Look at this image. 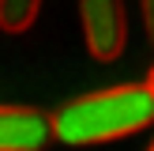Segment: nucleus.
<instances>
[{
	"instance_id": "nucleus-4",
	"label": "nucleus",
	"mask_w": 154,
	"mask_h": 151,
	"mask_svg": "<svg viewBox=\"0 0 154 151\" xmlns=\"http://www.w3.org/2000/svg\"><path fill=\"white\" fill-rule=\"evenodd\" d=\"M42 0H0V30L4 34H23L34 27Z\"/></svg>"
},
{
	"instance_id": "nucleus-3",
	"label": "nucleus",
	"mask_w": 154,
	"mask_h": 151,
	"mask_svg": "<svg viewBox=\"0 0 154 151\" xmlns=\"http://www.w3.org/2000/svg\"><path fill=\"white\" fill-rule=\"evenodd\" d=\"M53 140V117L34 106H0V151H42Z\"/></svg>"
},
{
	"instance_id": "nucleus-6",
	"label": "nucleus",
	"mask_w": 154,
	"mask_h": 151,
	"mask_svg": "<svg viewBox=\"0 0 154 151\" xmlns=\"http://www.w3.org/2000/svg\"><path fill=\"white\" fill-rule=\"evenodd\" d=\"M147 87H150V91H154V68H150V79H147Z\"/></svg>"
},
{
	"instance_id": "nucleus-5",
	"label": "nucleus",
	"mask_w": 154,
	"mask_h": 151,
	"mask_svg": "<svg viewBox=\"0 0 154 151\" xmlns=\"http://www.w3.org/2000/svg\"><path fill=\"white\" fill-rule=\"evenodd\" d=\"M139 8H143V27H147V42H150V49H154V0H139Z\"/></svg>"
},
{
	"instance_id": "nucleus-1",
	"label": "nucleus",
	"mask_w": 154,
	"mask_h": 151,
	"mask_svg": "<svg viewBox=\"0 0 154 151\" xmlns=\"http://www.w3.org/2000/svg\"><path fill=\"white\" fill-rule=\"evenodd\" d=\"M154 125V91L147 83L94 91L72 98L53 113V140L64 143H105L120 136L143 132Z\"/></svg>"
},
{
	"instance_id": "nucleus-2",
	"label": "nucleus",
	"mask_w": 154,
	"mask_h": 151,
	"mask_svg": "<svg viewBox=\"0 0 154 151\" xmlns=\"http://www.w3.org/2000/svg\"><path fill=\"white\" fill-rule=\"evenodd\" d=\"M79 19L87 53L94 60H117L128 45V15L124 0H79Z\"/></svg>"
},
{
	"instance_id": "nucleus-7",
	"label": "nucleus",
	"mask_w": 154,
	"mask_h": 151,
	"mask_svg": "<svg viewBox=\"0 0 154 151\" xmlns=\"http://www.w3.org/2000/svg\"><path fill=\"white\" fill-rule=\"evenodd\" d=\"M147 151H154V143H150V147H147Z\"/></svg>"
}]
</instances>
